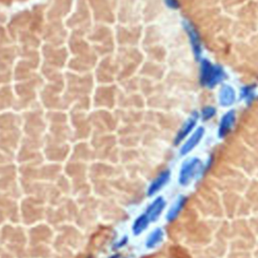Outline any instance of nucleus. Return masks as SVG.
<instances>
[{
	"instance_id": "f257e3e1",
	"label": "nucleus",
	"mask_w": 258,
	"mask_h": 258,
	"mask_svg": "<svg viewBox=\"0 0 258 258\" xmlns=\"http://www.w3.org/2000/svg\"><path fill=\"white\" fill-rule=\"evenodd\" d=\"M225 78L226 73L221 66L214 65L208 60H202L201 62L200 82L204 87L212 89L216 87Z\"/></svg>"
},
{
	"instance_id": "f03ea898",
	"label": "nucleus",
	"mask_w": 258,
	"mask_h": 258,
	"mask_svg": "<svg viewBox=\"0 0 258 258\" xmlns=\"http://www.w3.org/2000/svg\"><path fill=\"white\" fill-rule=\"evenodd\" d=\"M201 166H201V162L198 159H196V157L184 163L180 171V177H179L180 184L183 185L189 184L191 181L198 175Z\"/></svg>"
},
{
	"instance_id": "7ed1b4c3",
	"label": "nucleus",
	"mask_w": 258,
	"mask_h": 258,
	"mask_svg": "<svg viewBox=\"0 0 258 258\" xmlns=\"http://www.w3.org/2000/svg\"><path fill=\"white\" fill-rule=\"evenodd\" d=\"M184 30H185V32H187V35L189 37L191 46L193 48V52L195 55V58L197 60H199L201 58V54H202V46H201L200 36L191 22L184 21Z\"/></svg>"
},
{
	"instance_id": "20e7f679",
	"label": "nucleus",
	"mask_w": 258,
	"mask_h": 258,
	"mask_svg": "<svg viewBox=\"0 0 258 258\" xmlns=\"http://www.w3.org/2000/svg\"><path fill=\"white\" fill-rule=\"evenodd\" d=\"M236 121V113L234 110L228 111L225 115L222 117L220 121V126H219V137L224 138L226 137L229 133L231 132L232 128L235 124Z\"/></svg>"
},
{
	"instance_id": "39448f33",
	"label": "nucleus",
	"mask_w": 258,
	"mask_h": 258,
	"mask_svg": "<svg viewBox=\"0 0 258 258\" xmlns=\"http://www.w3.org/2000/svg\"><path fill=\"white\" fill-rule=\"evenodd\" d=\"M165 206H166V201L164 200L163 197L156 198L148 206L146 214L147 215V217L150 222H154L160 218L162 212L165 209Z\"/></svg>"
},
{
	"instance_id": "423d86ee",
	"label": "nucleus",
	"mask_w": 258,
	"mask_h": 258,
	"mask_svg": "<svg viewBox=\"0 0 258 258\" xmlns=\"http://www.w3.org/2000/svg\"><path fill=\"white\" fill-rule=\"evenodd\" d=\"M204 133H205V129L203 127H199L192 134V136L188 139V141H185V143L181 149V154L185 155L191 152L199 145L201 139H202L204 136Z\"/></svg>"
},
{
	"instance_id": "0eeeda50",
	"label": "nucleus",
	"mask_w": 258,
	"mask_h": 258,
	"mask_svg": "<svg viewBox=\"0 0 258 258\" xmlns=\"http://www.w3.org/2000/svg\"><path fill=\"white\" fill-rule=\"evenodd\" d=\"M169 177H170V171L168 169L162 171V173L152 181L151 184L148 187L147 196L151 197L159 191H161V189L168 182Z\"/></svg>"
},
{
	"instance_id": "6e6552de",
	"label": "nucleus",
	"mask_w": 258,
	"mask_h": 258,
	"mask_svg": "<svg viewBox=\"0 0 258 258\" xmlns=\"http://www.w3.org/2000/svg\"><path fill=\"white\" fill-rule=\"evenodd\" d=\"M199 115L198 113L194 112L193 115L184 123V125L182 126V128L180 129V131L178 132L176 138H175V143L176 145H179V143L184 140L190 132H192V130L194 129V127L196 126L197 123V119H198Z\"/></svg>"
},
{
	"instance_id": "1a4fd4ad",
	"label": "nucleus",
	"mask_w": 258,
	"mask_h": 258,
	"mask_svg": "<svg viewBox=\"0 0 258 258\" xmlns=\"http://www.w3.org/2000/svg\"><path fill=\"white\" fill-rule=\"evenodd\" d=\"M236 100V93L231 86L224 85L220 90L219 94V102L221 106L228 107L232 105Z\"/></svg>"
},
{
	"instance_id": "9d476101",
	"label": "nucleus",
	"mask_w": 258,
	"mask_h": 258,
	"mask_svg": "<svg viewBox=\"0 0 258 258\" xmlns=\"http://www.w3.org/2000/svg\"><path fill=\"white\" fill-rule=\"evenodd\" d=\"M185 202H187V198L185 197H180L177 200V202L173 205V207L170 208V210L167 213V216H166L167 221H169V222L174 221L179 216V214L182 211V209L184 208Z\"/></svg>"
},
{
	"instance_id": "9b49d317",
	"label": "nucleus",
	"mask_w": 258,
	"mask_h": 258,
	"mask_svg": "<svg viewBox=\"0 0 258 258\" xmlns=\"http://www.w3.org/2000/svg\"><path fill=\"white\" fill-rule=\"evenodd\" d=\"M149 222L150 221H149L147 215L146 213L140 215V216L134 221L133 226H132V231H133L134 235H139L143 231H145L146 229L147 228Z\"/></svg>"
},
{
	"instance_id": "f8f14e48",
	"label": "nucleus",
	"mask_w": 258,
	"mask_h": 258,
	"mask_svg": "<svg viewBox=\"0 0 258 258\" xmlns=\"http://www.w3.org/2000/svg\"><path fill=\"white\" fill-rule=\"evenodd\" d=\"M164 239V231L161 228H157L148 236L147 240V248H154L157 244L163 241Z\"/></svg>"
},
{
	"instance_id": "ddd939ff",
	"label": "nucleus",
	"mask_w": 258,
	"mask_h": 258,
	"mask_svg": "<svg viewBox=\"0 0 258 258\" xmlns=\"http://www.w3.org/2000/svg\"><path fill=\"white\" fill-rule=\"evenodd\" d=\"M216 114V109L212 106H207L202 110V117L204 120H209Z\"/></svg>"
},
{
	"instance_id": "4468645a",
	"label": "nucleus",
	"mask_w": 258,
	"mask_h": 258,
	"mask_svg": "<svg viewBox=\"0 0 258 258\" xmlns=\"http://www.w3.org/2000/svg\"><path fill=\"white\" fill-rule=\"evenodd\" d=\"M253 88H254L253 86H247V87H244L242 89L241 96L248 102L253 99Z\"/></svg>"
},
{
	"instance_id": "2eb2a0df",
	"label": "nucleus",
	"mask_w": 258,
	"mask_h": 258,
	"mask_svg": "<svg viewBox=\"0 0 258 258\" xmlns=\"http://www.w3.org/2000/svg\"><path fill=\"white\" fill-rule=\"evenodd\" d=\"M165 2L170 9H178L180 7L178 0H165Z\"/></svg>"
}]
</instances>
